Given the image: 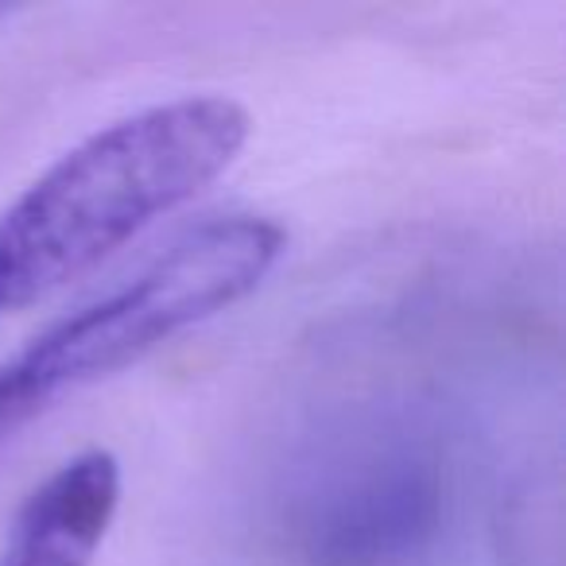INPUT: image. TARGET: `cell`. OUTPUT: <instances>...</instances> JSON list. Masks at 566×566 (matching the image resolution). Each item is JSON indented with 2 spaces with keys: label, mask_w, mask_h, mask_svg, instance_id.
<instances>
[{
  "label": "cell",
  "mask_w": 566,
  "mask_h": 566,
  "mask_svg": "<svg viewBox=\"0 0 566 566\" xmlns=\"http://www.w3.org/2000/svg\"><path fill=\"white\" fill-rule=\"evenodd\" d=\"M117 504V454L94 447L66 458L17 509L0 547V566H94Z\"/></svg>",
  "instance_id": "cell-4"
},
{
  "label": "cell",
  "mask_w": 566,
  "mask_h": 566,
  "mask_svg": "<svg viewBox=\"0 0 566 566\" xmlns=\"http://www.w3.org/2000/svg\"><path fill=\"white\" fill-rule=\"evenodd\" d=\"M0 12H4V9H0Z\"/></svg>",
  "instance_id": "cell-6"
},
{
  "label": "cell",
  "mask_w": 566,
  "mask_h": 566,
  "mask_svg": "<svg viewBox=\"0 0 566 566\" xmlns=\"http://www.w3.org/2000/svg\"><path fill=\"white\" fill-rule=\"evenodd\" d=\"M48 408L40 388L28 380V373L20 369L17 361L0 365V442L12 439V431L35 419L40 411Z\"/></svg>",
  "instance_id": "cell-5"
},
{
  "label": "cell",
  "mask_w": 566,
  "mask_h": 566,
  "mask_svg": "<svg viewBox=\"0 0 566 566\" xmlns=\"http://www.w3.org/2000/svg\"><path fill=\"white\" fill-rule=\"evenodd\" d=\"M249 136L237 97L187 94L74 144L0 213V311L48 300L210 190Z\"/></svg>",
  "instance_id": "cell-1"
},
{
  "label": "cell",
  "mask_w": 566,
  "mask_h": 566,
  "mask_svg": "<svg viewBox=\"0 0 566 566\" xmlns=\"http://www.w3.org/2000/svg\"><path fill=\"white\" fill-rule=\"evenodd\" d=\"M283 249L287 233L260 213L198 221L113 292L43 331L17 357L20 369L55 403L249 300Z\"/></svg>",
  "instance_id": "cell-2"
},
{
  "label": "cell",
  "mask_w": 566,
  "mask_h": 566,
  "mask_svg": "<svg viewBox=\"0 0 566 566\" xmlns=\"http://www.w3.org/2000/svg\"><path fill=\"white\" fill-rule=\"evenodd\" d=\"M434 465L408 454L365 458L311 501L303 547L311 566H400L439 520Z\"/></svg>",
  "instance_id": "cell-3"
}]
</instances>
